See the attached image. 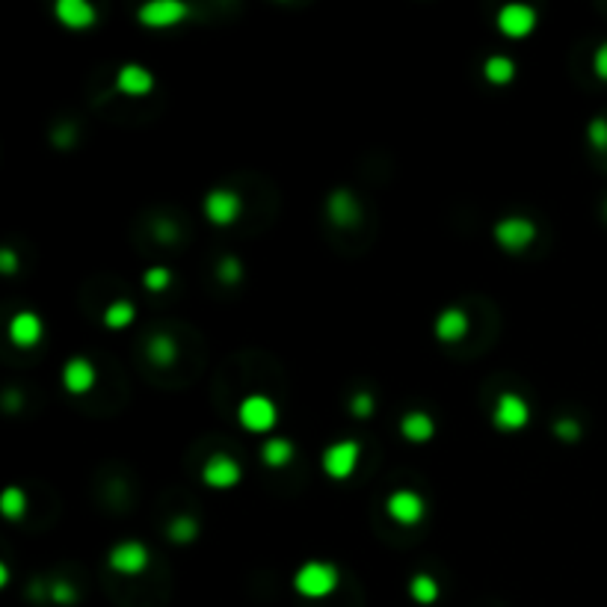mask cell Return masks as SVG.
Instances as JSON below:
<instances>
[{
  "instance_id": "obj_30",
  "label": "cell",
  "mask_w": 607,
  "mask_h": 607,
  "mask_svg": "<svg viewBox=\"0 0 607 607\" xmlns=\"http://www.w3.org/2000/svg\"><path fill=\"white\" fill-rule=\"evenodd\" d=\"M350 409H353V415H355V418H367V415L374 412V397L367 395V391H359V395L353 397Z\"/></svg>"
},
{
  "instance_id": "obj_7",
  "label": "cell",
  "mask_w": 607,
  "mask_h": 607,
  "mask_svg": "<svg viewBox=\"0 0 607 607\" xmlns=\"http://www.w3.org/2000/svg\"><path fill=\"white\" fill-rule=\"evenodd\" d=\"M187 12H190V6L181 4V0H151V4L142 6L137 15L146 27L160 30V27H172V24H178Z\"/></svg>"
},
{
  "instance_id": "obj_22",
  "label": "cell",
  "mask_w": 607,
  "mask_h": 607,
  "mask_svg": "<svg viewBox=\"0 0 607 607\" xmlns=\"http://www.w3.org/2000/svg\"><path fill=\"white\" fill-rule=\"evenodd\" d=\"M0 513L6 519H21L27 513V495L18 486H9V489L0 492Z\"/></svg>"
},
{
  "instance_id": "obj_28",
  "label": "cell",
  "mask_w": 607,
  "mask_h": 607,
  "mask_svg": "<svg viewBox=\"0 0 607 607\" xmlns=\"http://www.w3.org/2000/svg\"><path fill=\"white\" fill-rule=\"evenodd\" d=\"M47 599L57 602V604H71L77 599V590H75V584H68V581H54Z\"/></svg>"
},
{
  "instance_id": "obj_19",
  "label": "cell",
  "mask_w": 607,
  "mask_h": 607,
  "mask_svg": "<svg viewBox=\"0 0 607 607\" xmlns=\"http://www.w3.org/2000/svg\"><path fill=\"white\" fill-rule=\"evenodd\" d=\"M483 75H486V80L489 83H498V87H504V83H509L516 77V63L509 57H489L486 59V66H483Z\"/></svg>"
},
{
  "instance_id": "obj_10",
  "label": "cell",
  "mask_w": 607,
  "mask_h": 607,
  "mask_svg": "<svg viewBox=\"0 0 607 607\" xmlns=\"http://www.w3.org/2000/svg\"><path fill=\"white\" fill-rule=\"evenodd\" d=\"M388 516L400 525H418L424 516V498L412 489H397L388 495Z\"/></svg>"
},
{
  "instance_id": "obj_11",
  "label": "cell",
  "mask_w": 607,
  "mask_h": 607,
  "mask_svg": "<svg viewBox=\"0 0 607 607\" xmlns=\"http://www.w3.org/2000/svg\"><path fill=\"white\" fill-rule=\"evenodd\" d=\"M201 480H205L208 486H213V489H229V486H234L237 480H241V466L225 457V454H213L205 468H201Z\"/></svg>"
},
{
  "instance_id": "obj_12",
  "label": "cell",
  "mask_w": 607,
  "mask_h": 607,
  "mask_svg": "<svg viewBox=\"0 0 607 607\" xmlns=\"http://www.w3.org/2000/svg\"><path fill=\"white\" fill-rule=\"evenodd\" d=\"M57 18L71 30H87L95 24V18H98V12H95V6L87 4V0H59Z\"/></svg>"
},
{
  "instance_id": "obj_32",
  "label": "cell",
  "mask_w": 607,
  "mask_h": 607,
  "mask_svg": "<svg viewBox=\"0 0 607 607\" xmlns=\"http://www.w3.org/2000/svg\"><path fill=\"white\" fill-rule=\"evenodd\" d=\"M592 68H596V75L602 80H607V42L596 51V57H592Z\"/></svg>"
},
{
  "instance_id": "obj_1",
  "label": "cell",
  "mask_w": 607,
  "mask_h": 607,
  "mask_svg": "<svg viewBox=\"0 0 607 607\" xmlns=\"http://www.w3.org/2000/svg\"><path fill=\"white\" fill-rule=\"evenodd\" d=\"M338 587V566L324 561H308L296 569L293 590L305 599H326Z\"/></svg>"
},
{
  "instance_id": "obj_3",
  "label": "cell",
  "mask_w": 607,
  "mask_h": 607,
  "mask_svg": "<svg viewBox=\"0 0 607 607\" xmlns=\"http://www.w3.org/2000/svg\"><path fill=\"white\" fill-rule=\"evenodd\" d=\"M237 418L246 427V430L252 433H267L273 424H276L279 412H276V403H273L267 395H249L241 409H237Z\"/></svg>"
},
{
  "instance_id": "obj_20",
  "label": "cell",
  "mask_w": 607,
  "mask_h": 607,
  "mask_svg": "<svg viewBox=\"0 0 607 607\" xmlns=\"http://www.w3.org/2000/svg\"><path fill=\"white\" fill-rule=\"evenodd\" d=\"M261 459L273 468L288 466V462L293 459V445L288 442V438H270V442L261 448Z\"/></svg>"
},
{
  "instance_id": "obj_33",
  "label": "cell",
  "mask_w": 607,
  "mask_h": 607,
  "mask_svg": "<svg viewBox=\"0 0 607 607\" xmlns=\"http://www.w3.org/2000/svg\"><path fill=\"white\" fill-rule=\"evenodd\" d=\"M15 267H18L15 252H12V249H4V252H0V270H4V273H15Z\"/></svg>"
},
{
  "instance_id": "obj_15",
  "label": "cell",
  "mask_w": 607,
  "mask_h": 607,
  "mask_svg": "<svg viewBox=\"0 0 607 607\" xmlns=\"http://www.w3.org/2000/svg\"><path fill=\"white\" fill-rule=\"evenodd\" d=\"M63 386L66 391H71V395H83V391H89L95 386V367L89 359H71L66 362L63 367Z\"/></svg>"
},
{
  "instance_id": "obj_31",
  "label": "cell",
  "mask_w": 607,
  "mask_h": 607,
  "mask_svg": "<svg viewBox=\"0 0 607 607\" xmlns=\"http://www.w3.org/2000/svg\"><path fill=\"white\" fill-rule=\"evenodd\" d=\"M554 433L561 436V438H569V442H572V438L581 436V424H578L575 418H561V421L554 424Z\"/></svg>"
},
{
  "instance_id": "obj_4",
  "label": "cell",
  "mask_w": 607,
  "mask_h": 607,
  "mask_svg": "<svg viewBox=\"0 0 607 607\" xmlns=\"http://www.w3.org/2000/svg\"><path fill=\"white\" fill-rule=\"evenodd\" d=\"M359 442L353 438H344V442H335L324 450V471L332 480H347L353 468L359 466Z\"/></svg>"
},
{
  "instance_id": "obj_24",
  "label": "cell",
  "mask_w": 607,
  "mask_h": 607,
  "mask_svg": "<svg viewBox=\"0 0 607 607\" xmlns=\"http://www.w3.org/2000/svg\"><path fill=\"white\" fill-rule=\"evenodd\" d=\"M409 592L418 604H433L438 599V584L433 575H415L409 584Z\"/></svg>"
},
{
  "instance_id": "obj_13",
  "label": "cell",
  "mask_w": 607,
  "mask_h": 607,
  "mask_svg": "<svg viewBox=\"0 0 607 607\" xmlns=\"http://www.w3.org/2000/svg\"><path fill=\"white\" fill-rule=\"evenodd\" d=\"M9 338L15 347H33L42 338V320L33 312H21L9 320Z\"/></svg>"
},
{
  "instance_id": "obj_5",
  "label": "cell",
  "mask_w": 607,
  "mask_h": 607,
  "mask_svg": "<svg viewBox=\"0 0 607 607\" xmlns=\"http://www.w3.org/2000/svg\"><path fill=\"white\" fill-rule=\"evenodd\" d=\"M107 561H110V569L118 575H139L149 569V549L137 540H125V542L113 545V551Z\"/></svg>"
},
{
  "instance_id": "obj_2",
  "label": "cell",
  "mask_w": 607,
  "mask_h": 607,
  "mask_svg": "<svg viewBox=\"0 0 607 607\" xmlns=\"http://www.w3.org/2000/svg\"><path fill=\"white\" fill-rule=\"evenodd\" d=\"M492 421H495L498 430H507V433L525 430L528 421H530L528 400L521 397V395H516V391H504V395L498 397V403H495Z\"/></svg>"
},
{
  "instance_id": "obj_25",
  "label": "cell",
  "mask_w": 607,
  "mask_h": 607,
  "mask_svg": "<svg viewBox=\"0 0 607 607\" xmlns=\"http://www.w3.org/2000/svg\"><path fill=\"white\" fill-rule=\"evenodd\" d=\"M166 533H170L175 542H190V540H196L199 521L190 519V516H178L175 521H170V530H166Z\"/></svg>"
},
{
  "instance_id": "obj_9",
  "label": "cell",
  "mask_w": 607,
  "mask_h": 607,
  "mask_svg": "<svg viewBox=\"0 0 607 607\" xmlns=\"http://www.w3.org/2000/svg\"><path fill=\"white\" fill-rule=\"evenodd\" d=\"M533 27H537V12L525 4H507L498 12V30L509 36V39H521V36H528Z\"/></svg>"
},
{
  "instance_id": "obj_26",
  "label": "cell",
  "mask_w": 607,
  "mask_h": 607,
  "mask_svg": "<svg viewBox=\"0 0 607 607\" xmlns=\"http://www.w3.org/2000/svg\"><path fill=\"white\" fill-rule=\"evenodd\" d=\"M170 282H172V273L166 267H151V270H146V276H142V284H146L151 293L166 291L170 288Z\"/></svg>"
},
{
  "instance_id": "obj_6",
  "label": "cell",
  "mask_w": 607,
  "mask_h": 607,
  "mask_svg": "<svg viewBox=\"0 0 607 607\" xmlns=\"http://www.w3.org/2000/svg\"><path fill=\"white\" fill-rule=\"evenodd\" d=\"M533 237H537V225L525 217H507L495 225V241L501 243L509 252H521V249H528L533 243Z\"/></svg>"
},
{
  "instance_id": "obj_18",
  "label": "cell",
  "mask_w": 607,
  "mask_h": 607,
  "mask_svg": "<svg viewBox=\"0 0 607 607\" xmlns=\"http://www.w3.org/2000/svg\"><path fill=\"white\" fill-rule=\"evenodd\" d=\"M400 433L409 438V442H427L436 433V424L427 412H409L406 418L400 421Z\"/></svg>"
},
{
  "instance_id": "obj_27",
  "label": "cell",
  "mask_w": 607,
  "mask_h": 607,
  "mask_svg": "<svg viewBox=\"0 0 607 607\" xmlns=\"http://www.w3.org/2000/svg\"><path fill=\"white\" fill-rule=\"evenodd\" d=\"M587 137H590V146L596 151H607V118L604 116L592 118L587 128Z\"/></svg>"
},
{
  "instance_id": "obj_21",
  "label": "cell",
  "mask_w": 607,
  "mask_h": 607,
  "mask_svg": "<svg viewBox=\"0 0 607 607\" xmlns=\"http://www.w3.org/2000/svg\"><path fill=\"white\" fill-rule=\"evenodd\" d=\"M134 317H137V308H134V303H128V300H116V303L107 305V312H104V324L110 326V329H125V326L134 324Z\"/></svg>"
},
{
  "instance_id": "obj_16",
  "label": "cell",
  "mask_w": 607,
  "mask_h": 607,
  "mask_svg": "<svg viewBox=\"0 0 607 607\" xmlns=\"http://www.w3.org/2000/svg\"><path fill=\"white\" fill-rule=\"evenodd\" d=\"M116 87L122 89L125 95H149L151 87H154V77H151V71L146 66L128 63V66L118 68Z\"/></svg>"
},
{
  "instance_id": "obj_29",
  "label": "cell",
  "mask_w": 607,
  "mask_h": 607,
  "mask_svg": "<svg viewBox=\"0 0 607 607\" xmlns=\"http://www.w3.org/2000/svg\"><path fill=\"white\" fill-rule=\"evenodd\" d=\"M220 279L222 282H229V284H234L237 279H241V273H243V267H241V261L237 258H222L220 261Z\"/></svg>"
},
{
  "instance_id": "obj_8",
  "label": "cell",
  "mask_w": 607,
  "mask_h": 607,
  "mask_svg": "<svg viewBox=\"0 0 607 607\" xmlns=\"http://www.w3.org/2000/svg\"><path fill=\"white\" fill-rule=\"evenodd\" d=\"M241 196L231 193V190L225 187H217L211 190V193L205 196V217L213 222V225H229L234 222L237 217H241Z\"/></svg>"
},
{
  "instance_id": "obj_14",
  "label": "cell",
  "mask_w": 607,
  "mask_h": 607,
  "mask_svg": "<svg viewBox=\"0 0 607 607\" xmlns=\"http://www.w3.org/2000/svg\"><path fill=\"white\" fill-rule=\"evenodd\" d=\"M362 217V208L359 201H355V196L350 193V190H335V193L329 196V220L335 225H355Z\"/></svg>"
},
{
  "instance_id": "obj_23",
  "label": "cell",
  "mask_w": 607,
  "mask_h": 607,
  "mask_svg": "<svg viewBox=\"0 0 607 607\" xmlns=\"http://www.w3.org/2000/svg\"><path fill=\"white\" fill-rule=\"evenodd\" d=\"M175 355H178V347H175V341H172L170 335H154V338L149 341V359H151L154 365H160V367L172 365Z\"/></svg>"
},
{
  "instance_id": "obj_17",
  "label": "cell",
  "mask_w": 607,
  "mask_h": 607,
  "mask_svg": "<svg viewBox=\"0 0 607 607\" xmlns=\"http://www.w3.org/2000/svg\"><path fill=\"white\" fill-rule=\"evenodd\" d=\"M468 332V317L459 308H445L442 314L436 317V338L445 344H457L466 338Z\"/></svg>"
},
{
  "instance_id": "obj_34",
  "label": "cell",
  "mask_w": 607,
  "mask_h": 607,
  "mask_svg": "<svg viewBox=\"0 0 607 607\" xmlns=\"http://www.w3.org/2000/svg\"><path fill=\"white\" fill-rule=\"evenodd\" d=\"M158 237L166 243H172L175 241V225L172 222H158Z\"/></svg>"
}]
</instances>
